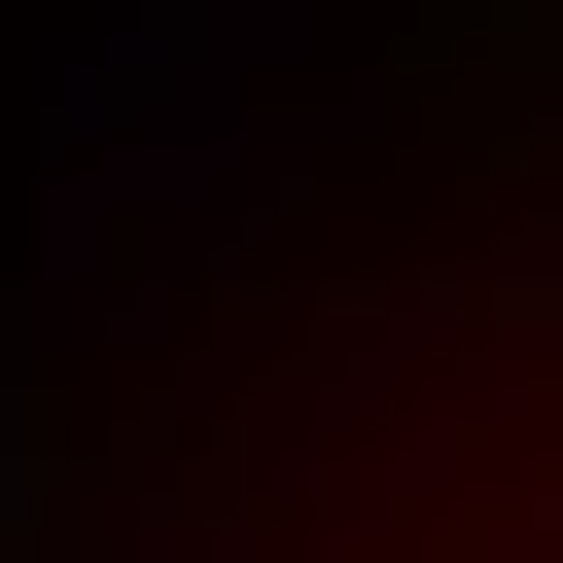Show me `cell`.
<instances>
[{
  "label": "cell",
  "instance_id": "6da1fadb",
  "mask_svg": "<svg viewBox=\"0 0 563 563\" xmlns=\"http://www.w3.org/2000/svg\"><path fill=\"white\" fill-rule=\"evenodd\" d=\"M0 528H70V422H35V352H0Z\"/></svg>",
  "mask_w": 563,
  "mask_h": 563
}]
</instances>
